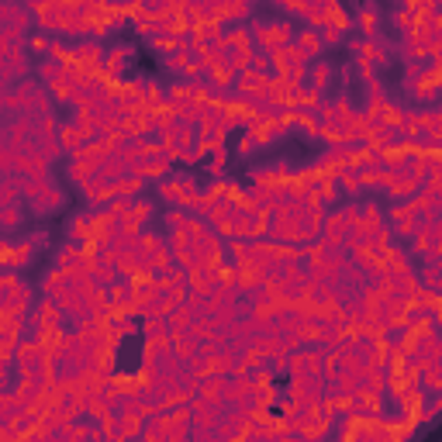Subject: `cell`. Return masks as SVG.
<instances>
[{
	"instance_id": "cell-4",
	"label": "cell",
	"mask_w": 442,
	"mask_h": 442,
	"mask_svg": "<svg viewBox=\"0 0 442 442\" xmlns=\"http://www.w3.org/2000/svg\"><path fill=\"white\" fill-rule=\"evenodd\" d=\"M332 80V66L328 63H318L315 70H311V90L318 94V90H325V83Z\"/></svg>"
},
{
	"instance_id": "cell-5",
	"label": "cell",
	"mask_w": 442,
	"mask_h": 442,
	"mask_svg": "<svg viewBox=\"0 0 442 442\" xmlns=\"http://www.w3.org/2000/svg\"><path fill=\"white\" fill-rule=\"evenodd\" d=\"M21 225V211L18 207H0V229H18Z\"/></svg>"
},
{
	"instance_id": "cell-1",
	"label": "cell",
	"mask_w": 442,
	"mask_h": 442,
	"mask_svg": "<svg viewBox=\"0 0 442 442\" xmlns=\"http://www.w3.org/2000/svg\"><path fill=\"white\" fill-rule=\"evenodd\" d=\"M28 204H32L35 214H49V211H59L63 207V193L49 180H35V187L28 190Z\"/></svg>"
},
{
	"instance_id": "cell-3",
	"label": "cell",
	"mask_w": 442,
	"mask_h": 442,
	"mask_svg": "<svg viewBox=\"0 0 442 442\" xmlns=\"http://www.w3.org/2000/svg\"><path fill=\"white\" fill-rule=\"evenodd\" d=\"M377 21H380V11L377 8H363L359 11V32H363V39H373L377 35Z\"/></svg>"
},
{
	"instance_id": "cell-2",
	"label": "cell",
	"mask_w": 442,
	"mask_h": 442,
	"mask_svg": "<svg viewBox=\"0 0 442 442\" xmlns=\"http://www.w3.org/2000/svg\"><path fill=\"white\" fill-rule=\"evenodd\" d=\"M294 49L304 56V59H311V56H322V39H318V32H311V28H304L301 35H294Z\"/></svg>"
}]
</instances>
